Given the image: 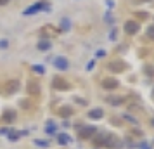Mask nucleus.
<instances>
[{
	"label": "nucleus",
	"instance_id": "f257e3e1",
	"mask_svg": "<svg viewBox=\"0 0 154 149\" xmlns=\"http://www.w3.org/2000/svg\"><path fill=\"white\" fill-rule=\"evenodd\" d=\"M40 11H50V5L47 4V2L40 0V2H35L33 5H29L28 9H24L23 14L24 16H33V14H36V12H40Z\"/></svg>",
	"mask_w": 154,
	"mask_h": 149
},
{
	"label": "nucleus",
	"instance_id": "f03ea898",
	"mask_svg": "<svg viewBox=\"0 0 154 149\" xmlns=\"http://www.w3.org/2000/svg\"><path fill=\"white\" fill-rule=\"evenodd\" d=\"M54 66H56L59 71H66L68 68H69V61H68L66 57H63V56H57L56 59H54Z\"/></svg>",
	"mask_w": 154,
	"mask_h": 149
},
{
	"label": "nucleus",
	"instance_id": "7ed1b4c3",
	"mask_svg": "<svg viewBox=\"0 0 154 149\" xmlns=\"http://www.w3.org/2000/svg\"><path fill=\"white\" fill-rule=\"evenodd\" d=\"M139 23L137 21H126L125 23V31L128 33V35H135L137 31H139Z\"/></svg>",
	"mask_w": 154,
	"mask_h": 149
},
{
	"label": "nucleus",
	"instance_id": "20e7f679",
	"mask_svg": "<svg viewBox=\"0 0 154 149\" xmlns=\"http://www.w3.org/2000/svg\"><path fill=\"white\" fill-rule=\"evenodd\" d=\"M52 85H54V88H59V90H66V88H69V83H68L66 80H63V78H54Z\"/></svg>",
	"mask_w": 154,
	"mask_h": 149
},
{
	"label": "nucleus",
	"instance_id": "39448f33",
	"mask_svg": "<svg viewBox=\"0 0 154 149\" xmlns=\"http://www.w3.org/2000/svg\"><path fill=\"white\" fill-rule=\"evenodd\" d=\"M109 68L114 70L116 73H121V71L126 70V64L123 63V61H112V63H109Z\"/></svg>",
	"mask_w": 154,
	"mask_h": 149
},
{
	"label": "nucleus",
	"instance_id": "423d86ee",
	"mask_svg": "<svg viewBox=\"0 0 154 149\" xmlns=\"http://www.w3.org/2000/svg\"><path fill=\"white\" fill-rule=\"evenodd\" d=\"M17 90H19V82L17 80H11L7 85H5V92L7 94H14Z\"/></svg>",
	"mask_w": 154,
	"mask_h": 149
},
{
	"label": "nucleus",
	"instance_id": "0eeeda50",
	"mask_svg": "<svg viewBox=\"0 0 154 149\" xmlns=\"http://www.w3.org/2000/svg\"><path fill=\"white\" fill-rule=\"evenodd\" d=\"M102 87H104V88H116V87H118V80L104 78V80H102Z\"/></svg>",
	"mask_w": 154,
	"mask_h": 149
},
{
	"label": "nucleus",
	"instance_id": "6e6552de",
	"mask_svg": "<svg viewBox=\"0 0 154 149\" xmlns=\"http://www.w3.org/2000/svg\"><path fill=\"white\" fill-rule=\"evenodd\" d=\"M61 29H63V31H69L71 29L69 17H63V19H61Z\"/></svg>",
	"mask_w": 154,
	"mask_h": 149
},
{
	"label": "nucleus",
	"instance_id": "1a4fd4ad",
	"mask_svg": "<svg viewBox=\"0 0 154 149\" xmlns=\"http://www.w3.org/2000/svg\"><path fill=\"white\" fill-rule=\"evenodd\" d=\"M28 90H29V94H38L40 92V87H38V83H36V82H29L28 83Z\"/></svg>",
	"mask_w": 154,
	"mask_h": 149
},
{
	"label": "nucleus",
	"instance_id": "9d476101",
	"mask_svg": "<svg viewBox=\"0 0 154 149\" xmlns=\"http://www.w3.org/2000/svg\"><path fill=\"white\" fill-rule=\"evenodd\" d=\"M50 47H52V43L49 40H40L38 42V50H49Z\"/></svg>",
	"mask_w": 154,
	"mask_h": 149
},
{
	"label": "nucleus",
	"instance_id": "9b49d317",
	"mask_svg": "<svg viewBox=\"0 0 154 149\" xmlns=\"http://www.w3.org/2000/svg\"><path fill=\"white\" fill-rule=\"evenodd\" d=\"M88 116H90V118H94V120L102 118V111H100V109H92L90 113H88Z\"/></svg>",
	"mask_w": 154,
	"mask_h": 149
},
{
	"label": "nucleus",
	"instance_id": "f8f14e48",
	"mask_svg": "<svg viewBox=\"0 0 154 149\" xmlns=\"http://www.w3.org/2000/svg\"><path fill=\"white\" fill-rule=\"evenodd\" d=\"M14 118H16L14 111H5V113H4V120L5 121H14Z\"/></svg>",
	"mask_w": 154,
	"mask_h": 149
},
{
	"label": "nucleus",
	"instance_id": "ddd939ff",
	"mask_svg": "<svg viewBox=\"0 0 154 149\" xmlns=\"http://www.w3.org/2000/svg\"><path fill=\"white\" fill-rule=\"evenodd\" d=\"M57 139H59V142H61V144H68V142L71 141V137H69V135H66V134H59V137H57Z\"/></svg>",
	"mask_w": 154,
	"mask_h": 149
},
{
	"label": "nucleus",
	"instance_id": "4468645a",
	"mask_svg": "<svg viewBox=\"0 0 154 149\" xmlns=\"http://www.w3.org/2000/svg\"><path fill=\"white\" fill-rule=\"evenodd\" d=\"M31 70L35 71V73H38V75H43V73H45V68H43V66H40V64H35V66H31Z\"/></svg>",
	"mask_w": 154,
	"mask_h": 149
},
{
	"label": "nucleus",
	"instance_id": "2eb2a0df",
	"mask_svg": "<svg viewBox=\"0 0 154 149\" xmlns=\"http://www.w3.org/2000/svg\"><path fill=\"white\" fill-rule=\"evenodd\" d=\"M59 113L63 114V116H69V114L73 113V109H71V107H61V109H59Z\"/></svg>",
	"mask_w": 154,
	"mask_h": 149
},
{
	"label": "nucleus",
	"instance_id": "dca6fc26",
	"mask_svg": "<svg viewBox=\"0 0 154 149\" xmlns=\"http://www.w3.org/2000/svg\"><path fill=\"white\" fill-rule=\"evenodd\" d=\"M107 102H109V104H116V106H118V104H121V97H107Z\"/></svg>",
	"mask_w": 154,
	"mask_h": 149
},
{
	"label": "nucleus",
	"instance_id": "f3484780",
	"mask_svg": "<svg viewBox=\"0 0 154 149\" xmlns=\"http://www.w3.org/2000/svg\"><path fill=\"white\" fill-rule=\"evenodd\" d=\"M147 36H149L151 40H154V24H152V26H149V28H147Z\"/></svg>",
	"mask_w": 154,
	"mask_h": 149
},
{
	"label": "nucleus",
	"instance_id": "a211bd4d",
	"mask_svg": "<svg viewBox=\"0 0 154 149\" xmlns=\"http://www.w3.org/2000/svg\"><path fill=\"white\" fill-rule=\"evenodd\" d=\"M7 47H9L7 40H0V49H7Z\"/></svg>",
	"mask_w": 154,
	"mask_h": 149
},
{
	"label": "nucleus",
	"instance_id": "6ab92c4d",
	"mask_svg": "<svg viewBox=\"0 0 154 149\" xmlns=\"http://www.w3.org/2000/svg\"><path fill=\"white\" fill-rule=\"evenodd\" d=\"M106 21H107V23H112V16H111V12H107V14H106Z\"/></svg>",
	"mask_w": 154,
	"mask_h": 149
},
{
	"label": "nucleus",
	"instance_id": "aec40b11",
	"mask_svg": "<svg viewBox=\"0 0 154 149\" xmlns=\"http://www.w3.org/2000/svg\"><path fill=\"white\" fill-rule=\"evenodd\" d=\"M109 38H111V40H114V38H116V28H114L111 33H109Z\"/></svg>",
	"mask_w": 154,
	"mask_h": 149
},
{
	"label": "nucleus",
	"instance_id": "412c9836",
	"mask_svg": "<svg viewBox=\"0 0 154 149\" xmlns=\"http://www.w3.org/2000/svg\"><path fill=\"white\" fill-rule=\"evenodd\" d=\"M106 56V50H97V57H102Z\"/></svg>",
	"mask_w": 154,
	"mask_h": 149
},
{
	"label": "nucleus",
	"instance_id": "4be33fe9",
	"mask_svg": "<svg viewBox=\"0 0 154 149\" xmlns=\"http://www.w3.org/2000/svg\"><path fill=\"white\" fill-rule=\"evenodd\" d=\"M87 68H88V70H92V68H94V61H90V63L87 64Z\"/></svg>",
	"mask_w": 154,
	"mask_h": 149
},
{
	"label": "nucleus",
	"instance_id": "5701e85b",
	"mask_svg": "<svg viewBox=\"0 0 154 149\" xmlns=\"http://www.w3.org/2000/svg\"><path fill=\"white\" fill-rule=\"evenodd\" d=\"M9 4V0H0V5H7Z\"/></svg>",
	"mask_w": 154,
	"mask_h": 149
},
{
	"label": "nucleus",
	"instance_id": "b1692460",
	"mask_svg": "<svg viewBox=\"0 0 154 149\" xmlns=\"http://www.w3.org/2000/svg\"><path fill=\"white\" fill-rule=\"evenodd\" d=\"M139 2H154V0H139Z\"/></svg>",
	"mask_w": 154,
	"mask_h": 149
},
{
	"label": "nucleus",
	"instance_id": "393cba45",
	"mask_svg": "<svg viewBox=\"0 0 154 149\" xmlns=\"http://www.w3.org/2000/svg\"><path fill=\"white\" fill-rule=\"evenodd\" d=\"M152 125H154V120H152Z\"/></svg>",
	"mask_w": 154,
	"mask_h": 149
}]
</instances>
